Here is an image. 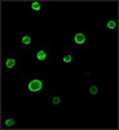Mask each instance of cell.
Listing matches in <instances>:
<instances>
[{
  "label": "cell",
  "instance_id": "obj_1",
  "mask_svg": "<svg viewBox=\"0 0 119 130\" xmlns=\"http://www.w3.org/2000/svg\"><path fill=\"white\" fill-rule=\"evenodd\" d=\"M21 77L22 94L26 97L43 99L51 89L50 76L46 74H21Z\"/></svg>",
  "mask_w": 119,
  "mask_h": 130
},
{
  "label": "cell",
  "instance_id": "obj_2",
  "mask_svg": "<svg viewBox=\"0 0 119 130\" xmlns=\"http://www.w3.org/2000/svg\"><path fill=\"white\" fill-rule=\"evenodd\" d=\"M29 59L35 65L52 63L56 59V55L51 42L42 41L36 42L35 45L28 51Z\"/></svg>",
  "mask_w": 119,
  "mask_h": 130
},
{
  "label": "cell",
  "instance_id": "obj_3",
  "mask_svg": "<svg viewBox=\"0 0 119 130\" xmlns=\"http://www.w3.org/2000/svg\"><path fill=\"white\" fill-rule=\"evenodd\" d=\"M24 69V61L13 50L6 52L3 55L1 60V69L3 74H22Z\"/></svg>",
  "mask_w": 119,
  "mask_h": 130
},
{
  "label": "cell",
  "instance_id": "obj_4",
  "mask_svg": "<svg viewBox=\"0 0 119 130\" xmlns=\"http://www.w3.org/2000/svg\"><path fill=\"white\" fill-rule=\"evenodd\" d=\"M93 36L94 33L87 28H74L70 36L72 50L74 52L85 50L92 41Z\"/></svg>",
  "mask_w": 119,
  "mask_h": 130
},
{
  "label": "cell",
  "instance_id": "obj_5",
  "mask_svg": "<svg viewBox=\"0 0 119 130\" xmlns=\"http://www.w3.org/2000/svg\"><path fill=\"white\" fill-rule=\"evenodd\" d=\"M16 39L17 46L20 49L29 51L37 42L38 38L32 30H27L21 32L16 37Z\"/></svg>",
  "mask_w": 119,
  "mask_h": 130
},
{
  "label": "cell",
  "instance_id": "obj_6",
  "mask_svg": "<svg viewBox=\"0 0 119 130\" xmlns=\"http://www.w3.org/2000/svg\"><path fill=\"white\" fill-rule=\"evenodd\" d=\"M117 28L118 21L116 15H108L107 16H104L101 20V29L106 36L115 37L117 32Z\"/></svg>",
  "mask_w": 119,
  "mask_h": 130
},
{
  "label": "cell",
  "instance_id": "obj_7",
  "mask_svg": "<svg viewBox=\"0 0 119 130\" xmlns=\"http://www.w3.org/2000/svg\"><path fill=\"white\" fill-rule=\"evenodd\" d=\"M22 119L18 114H3L1 116V127L3 128H14L22 123Z\"/></svg>",
  "mask_w": 119,
  "mask_h": 130
},
{
  "label": "cell",
  "instance_id": "obj_8",
  "mask_svg": "<svg viewBox=\"0 0 119 130\" xmlns=\"http://www.w3.org/2000/svg\"><path fill=\"white\" fill-rule=\"evenodd\" d=\"M65 101L64 95L59 91H54L49 95L50 108L52 110H59L62 108Z\"/></svg>",
  "mask_w": 119,
  "mask_h": 130
},
{
  "label": "cell",
  "instance_id": "obj_9",
  "mask_svg": "<svg viewBox=\"0 0 119 130\" xmlns=\"http://www.w3.org/2000/svg\"><path fill=\"white\" fill-rule=\"evenodd\" d=\"M74 53L72 49H64L61 53V65L66 69L74 67Z\"/></svg>",
  "mask_w": 119,
  "mask_h": 130
},
{
  "label": "cell",
  "instance_id": "obj_10",
  "mask_svg": "<svg viewBox=\"0 0 119 130\" xmlns=\"http://www.w3.org/2000/svg\"><path fill=\"white\" fill-rule=\"evenodd\" d=\"M84 89L86 94L92 99H97L98 96L101 95L103 91L101 86L92 81L87 82L84 84Z\"/></svg>",
  "mask_w": 119,
  "mask_h": 130
},
{
  "label": "cell",
  "instance_id": "obj_11",
  "mask_svg": "<svg viewBox=\"0 0 119 130\" xmlns=\"http://www.w3.org/2000/svg\"><path fill=\"white\" fill-rule=\"evenodd\" d=\"M50 6L49 3L39 2V1H33L28 2L24 4V8L31 12H43L47 11L48 6Z\"/></svg>",
  "mask_w": 119,
  "mask_h": 130
}]
</instances>
